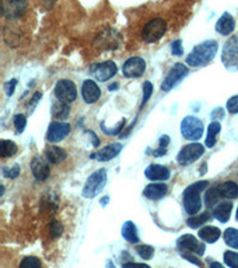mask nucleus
Returning a JSON list of instances; mask_svg holds the SVG:
<instances>
[{"label": "nucleus", "instance_id": "obj_1", "mask_svg": "<svg viewBox=\"0 0 238 268\" xmlns=\"http://www.w3.org/2000/svg\"><path fill=\"white\" fill-rule=\"evenodd\" d=\"M218 52V43L213 39H207L196 45L192 53L187 56L186 62L191 67H200L210 63Z\"/></svg>", "mask_w": 238, "mask_h": 268}, {"label": "nucleus", "instance_id": "obj_2", "mask_svg": "<svg viewBox=\"0 0 238 268\" xmlns=\"http://www.w3.org/2000/svg\"><path fill=\"white\" fill-rule=\"evenodd\" d=\"M208 187L207 181H198L188 186L183 192V207L188 214H197L201 209L200 193Z\"/></svg>", "mask_w": 238, "mask_h": 268}, {"label": "nucleus", "instance_id": "obj_3", "mask_svg": "<svg viewBox=\"0 0 238 268\" xmlns=\"http://www.w3.org/2000/svg\"><path fill=\"white\" fill-rule=\"evenodd\" d=\"M107 172L105 168H100L94 173L89 175L82 189V197L87 199H92L99 194L106 186Z\"/></svg>", "mask_w": 238, "mask_h": 268}, {"label": "nucleus", "instance_id": "obj_4", "mask_svg": "<svg viewBox=\"0 0 238 268\" xmlns=\"http://www.w3.org/2000/svg\"><path fill=\"white\" fill-rule=\"evenodd\" d=\"M180 130H181L183 138L188 141H198L204 134L203 121L196 116H187L182 119Z\"/></svg>", "mask_w": 238, "mask_h": 268}, {"label": "nucleus", "instance_id": "obj_5", "mask_svg": "<svg viewBox=\"0 0 238 268\" xmlns=\"http://www.w3.org/2000/svg\"><path fill=\"white\" fill-rule=\"evenodd\" d=\"M167 31V23L162 18H154L150 19L144 25L142 31V38L147 43L157 42L158 39L163 37V35Z\"/></svg>", "mask_w": 238, "mask_h": 268}, {"label": "nucleus", "instance_id": "obj_6", "mask_svg": "<svg viewBox=\"0 0 238 268\" xmlns=\"http://www.w3.org/2000/svg\"><path fill=\"white\" fill-rule=\"evenodd\" d=\"M222 62L229 70H238V35L225 42L222 50Z\"/></svg>", "mask_w": 238, "mask_h": 268}, {"label": "nucleus", "instance_id": "obj_7", "mask_svg": "<svg viewBox=\"0 0 238 268\" xmlns=\"http://www.w3.org/2000/svg\"><path fill=\"white\" fill-rule=\"evenodd\" d=\"M204 153L205 148L203 144H200V143H191V144L185 145L180 150L176 160L182 166H188V164L199 160Z\"/></svg>", "mask_w": 238, "mask_h": 268}, {"label": "nucleus", "instance_id": "obj_8", "mask_svg": "<svg viewBox=\"0 0 238 268\" xmlns=\"http://www.w3.org/2000/svg\"><path fill=\"white\" fill-rule=\"evenodd\" d=\"M176 245L180 254H196L198 256H201L205 253V245L198 241L193 235H182L181 237H179Z\"/></svg>", "mask_w": 238, "mask_h": 268}, {"label": "nucleus", "instance_id": "obj_9", "mask_svg": "<svg viewBox=\"0 0 238 268\" xmlns=\"http://www.w3.org/2000/svg\"><path fill=\"white\" fill-rule=\"evenodd\" d=\"M55 95L61 103H73L78 96L77 86H75L73 81L67 80V79H62V80L57 81L55 86Z\"/></svg>", "mask_w": 238, "mask_h": 268}, {"label": "nucleus", "instance_id": "obj_10", "mask_svg": "<svg viewBox=\"0 0 238 268\" xmlns=\"http://www.w3.org/2000/svg\"><path fill=\"white\" fill-rule=\"evenodd\" d=\"M188 73L189 69L185 64L175 63L174 67H173L172 69L168 71V74L165 75L163 82L161 84V89L164 92L171 91V89L174 87L179 81H181Z\"/></svg>", "mask_w": 238, "mask_h": 268}, {"label": "nucleus", "instance_id": "obj_11", "mask_svg": "<svg viewBox=\"0 0 238 268\" xmlns=\"http://www.w3.org/2000/svg\"><path fill=\"white\" fill-rule=\"evenodd\" d=\"M89 73L96 80L107 81L117 74V66L113 61H105V62L96 63L89 68Z\"/></svg>", "mask_w": 238, "mask_h": 268}, {"label": "nucleus", "instance_id": "obj_12", "mask_svg": "<svg viewBox=\"0 0 238 268\" xmlns=\"http://www.w3.org/2000/svg\"><path fill=\"white\" fill-rule=\"evenodd\" d=\"M146 61L142 57H130V59L126 60L124 66H123V74H124L125 78L129 79L139 78L146 71Z\"/></svg>", "mask_w": 238, "mask_h": 268}, {"label": "nucleus", "instance_id": "obj_13", "mask_svg": "<svg viewBox=\"0 0 238 268\" xmlns=\"http://www.w3.org/2000/svg\"><path fill=\"white\" fill-rule=\"evenodd\" d=\"M70 132V125L68 123H61V121H53L49 125L46 131V139L50 143H57L62 141Z\"/></svg>", "mask_w": 238, "mask_h": 268}, {"label": "nucleus", "instance_id": "obj_14", "mask_svg": "<svg viewBox=\"0 0 238 268\" xmlns=\"http://www.w3.org/2000/svg\"><path fill=\"white\" fill-rule=\"evenodd\" d=\"M27 3L12 0V2H3L2 3V14L9 19H16L24 14L27 10Z\"/></svg>", "mask_w": 238, "mask_h": 268}, {"label": "nucleus", "instance_id": "obj_15", "mask_svg": "<svg viewBox=\"0 0 238 268\" xmlns=\"http://www.w3.org/2000/svg\"><path fill=\"white\" fill-rule=\"evenodd\" d=\"M100 94H102V91L94 81L91 80V79L84 81V84H82V98H84L85 103L93 104L98 102Z\"/></svg>", "mask_w": 238, "mask_h": 268}, {"label": "nucleus", "instance_id": "obj_16", "mask_svg": "<svg viewBox=\"0 0 238 268\" xmlns=\"http://www.w3.org/2000/svg\"><path fill=\"white\" fill-rule=\"evenodd\" d=\"M123 144L119 142L111 143V144L104 147L103 149H100L99 152L92 154L91 159H96L98 161H110L113 157H116L119 153L122 152Z\"/></svg>", "mask_w": 238, "mask_h": 268}, {"label": "nucleus", "instance_id": "obj_17", "mask_svg": "<svg viewBox=\"0 0 238 268\" xmlns=\"http://www.w3.org/2000/svg\"><path fill=\"white\" fill-rule=\"evenodd\" d=\"M144 174L151 181H164L168 180L169 177H171L168 168L161 166V164H150V166L147 167Z\"/></svg>", "mask_w": 238, "mask_h": 268}, {"label": "nucleus", "instance_id": "obj_18", "mask_svg": "<svg viewBox=\"0 0 238 268\" xmlns=\"http://www.w3.org/2000/svg\"><path fill=\"white\" fill-rule=\"evenodd\" d=\"M31 169L34 177L39 181L45 180L49 177L50 168L48 166V160L42 159V157H35L31 161Z\"/></svg>", "mask_w": 238, "mask_h": 268}, {"label": "nucleus", "instance_id": "obj_19", "mask_svg": "<svg viewBox=\"0 0 238 268\" xmlns=\"http://www.w3.org/2000/svg\"><path fill=\"white\" fill-rule=\"evenodd\" d=\"M235 19L229 12H224L216 24V30L223 36H228L235 30Z\"/></svg>", "mask_w": 238, "mask_h": 268}, {"label": "nucleus", "instance_id": "obj_20", "mask_svg": "<svg viewBox=\"0 0 238 268\" xmlns=\"http://www.w3.org/2000/svg\"><path fill=\"white\" fill-rule=\"evenodd\" d=\"M168 192V186L165 184H150L144 188L143 194L150 200H158L162 199L163 197L167 194Z\"/></svg>", "mask_w": 238, "mask_h": 268}, {"label": "nucleus", "instance_id": "obj_21", "mask_svg": "<svg viewBox=\"0 0 238 268\" xmlns=\"http://www.w3.org/2000/svg\"><path fill=\"white\" fill-rule=\"evenodd\" d=\"M232 203L231 202H223L218 204L213 210V216L217 221L221 223H226L231 217V211H232Z\"/></svg>", "mask_w": 238, "mask_h": 268}, {"label": "nucleus", "instance_id": "obj_22", "mask_svg": "<svg viewBox=\"0 0 238 268\" xmlns=\"http://www.w3.org/2000/svg\"><path fill=\"white\" fill-rule=\"evenodd\" d=\"M45 159L49 161L50 163H60L66 160L67 153L64 152L62 148L56 145H49L45 148Z\"/></svg>", "mask_w": 238, "mask_h": 268}, {"label": "nucleus", "instance_id": "obj_23", "mask_svg": "<svg viewBox=\"0 0 238 268\" xmlns=\"http://www.w3.org/2000/svg\"><path fill=\"white\" fill-rule=\"evenodd\" d=\"M219 194L226 199H236L238 197V185L235 181H225L217 186Z\"/></svg>", "mask_w": 238, "mask_h": 268}, {"label": "nucleus", "instance_id": "obj_24", "mask_svg": "<svg viewBox=\"0 0 238 268\" xmlns=\"http://www.w3.org/2000/svg\"><path fill=\"white\" fill-rule=\"evenodd\" d=\"M198 234H199V237L203 239V241L207 243H216L219 239V237H221L222 232L216 227H204L200 229Z\"/></svg>", "mask_w": 238, "mask_h": 268}, {"label": "nucleus", "instance_id": "obj_25", "mask_svg": "<svg viewBox=\"0 0 238 268\" xmlns=\"http://www.w3.org/2000/svg\"><path fill=\"white\" fill-rule=\"evenodd\" d=\"M122 236L130 243H137L139 241L138 234H137V228L131 221L125 222V223L123 224Z\"/></svg>", "mask_w": 238, "mask_h": 268}, {"label": "nucleus", "instance_id": "obj_26", "mask_svg": "<svg viewBox=\"0 0 238 268\" xmlns=\"http://www.w3.org/2000/svg\"><path fill=\"white\" fill-rule=\"evenodd\" d=\"M221 130H222V125L217 120H213L210 125H208L207 137H206V141H205L206 147H208V148H213L216 142H217V136L219 132H221Z\"/></svg>", "mask_w": 238, "mask_h": 268}, {"label": "nucleus", "instance_id": "obj_27", "mask_svg": "<svg viewBox=\"0 0 238 268\" xmlns=\"http://www.w3.org/2000/svg\"><path fill=\"white\" fill-rule=\"evenodd\" d=\"M17 152L18 147L13 141H10V139H2V141H0V156H2L3 159L13 156Z\"/></svg>", "mask_w": 238, "mask_h": 268}, {"label": "nucleus", "instance_id": "obj_28", "mask_svg": "<svg viewBox=\"0 0 238 268\" xmlns=\"http://www.w3.org/2000/svg\"><path fill=\"white\" fill-rule=\"evenodd\" d=\"M212 218L211 213L206 211V212L199 214V216H193V217H189L188 220H187V225L193 229H197L199 228L200 225H203L208 222Z\"/></svg>", "mask_w": 238, "mask_h": 268}, {"label": "nucleus", "instance_id": "obj_29", "mask_svg": "<svg viewBox=\"0 0 238 268\" xmlns=\"http://www.w3.org/2000/svg\"><path fill=\"white\" fill-rule=\"evenodd\" d=\"M69 111L70 109L69 106H68V104L60 102L59 104H54L52 113L54 117L57 118V119H66L68 114H69Z\"/></svg>", "mask_w": 238, "mask_h": 268}, {"label": "nucleus", "instance_id": "obj_30", "mask_svg": "<svg viewBox=\"0 0 238 268\" xmlns=\"http://www.w3.org/2000/svg\"><path fill=\"white\" fill-rule=\"evenodd\" d=\"M224 241L229 247L238 249V229L228 228L224 231Z\"/></svg>", "mask_w": 238, "mask_h": 268}, {"label": "nucleus", "instance_id": "obj_31", "mask_svg": "<svg viewBox=\"0 0 238 268\" xmlns=\"http://www.w3.org/2000/svg\"><path fill=\"white\" fill-rule=\"evenodd\" d=\"M219 198H221V194H219L217 187H211L205 194V202H206V205L208 207H212L215 204H217L219 202Z\"/></svg>", "mask_w": 238, "mask_h": 268}, {"label": "nucleus", "instance_id": "obj_32", "mask_svg": "<svg viewBox=\"0 0 238 268\" xmlns=\"http://www.w3.org/2000/svg\"><path fill=\"white\" fill-rule=\"evenodd\" d=\"M19 268H42L41 260L36 256H27L21 260Z\"/></svg>", "mask_w": 238, "mask_h": 268}, {"label": "nucleus", "instance_id": "obj_33", "mask_svg": "<svg viewBox=\"0 0 238 268\" xmlns=\"http://www.w3.org/2000/svg\"><path fill=\"white\" fill-rule=\"evenodd\" d=\"M124 125H125V119H124V118H123V119L119 120V123L114 128H107V127H105V124H104V123H102V125H100V128H102V131L105 135L114 136V135H118L119 132L122 131V129L124 128Z\"/></svg>", "mask_w": 238, "mask_h": 268}, {"label": "nucleus", "instance_id": "obj_34", "mask_svg": "<svg viewBox=\"0 0 238 268\" xmlns=\"http://www.w3.org/2000/svg\"><path fill=\"white\" fill-rule=\"evenodd\" d=\"M136 252L138 255L142 257L143 260H150L151 257L154 256V248L151 246L148 245H143V246H138L136 248Z\"/></svg>", "mask_w": 238, "mask_h": 268}, {"label": "nucleus", "instance_id": "obj_35", "mask_svg": "<svg viewBox=\"0 0 238 268\" xmlns=\"http://www.w3.org/2000/svg\"><path fill=\"white\" fill-rule=\"evenodd\" d=\"M224 262L230 268H238V253L228 250L224 253Z\"/></svg>", "mask_w": 238, "mask_h": 268}, {"label": "nucleus", "instance_id": "obj_36", "mask_svg": "<svg viewBox=\"0 0 238 268\" xmlns=\"http://www.w3.org/2000/svg\"><path fill=\"white\" fill-rule=\"evenodd\" d=\"M13 124L14 128H16L17 132H23L25 129V125H27V117L24 114H16L13 118Z\"/></svg>", "mask_w": 238, "mask_h": 268}, {"label": "nucleus", "instance_id": "obj_37", "mask_svg": "<svg viewBox=\"0 0 238 268\" xmlns=\"http://www.w3.org/2000/svg\"><path fill=\"white\" fill-rule=\"evenodd\" d=\"M154 92V86L150 81H146L143 84V100H142V106L146 105L148 103V100L150 99L151 94Z\"/></svg>", "mask_w": 238, "mask_h": 268}, {"label": "nucleus", "instance_id": "obj_38", "mask_svg": "<svg viewBox=\"0 0 238 268\" xmlns=\"http://www.w3.org/2000/svg\"><path fill=\"white\" fill-rule=\"evenodd\" d=\"M62 232H63L62 224H61L59 221H53L52 224H50V235H52L53 237H59Z\"/></svg>", "mask_w": 238, "mask_h": 268}, {"label": "nucleus", "instance_id": "obj_39", "mask_svg": "<svg viewBox=\"0 0 238 268\" xmlns=\"http://www.w3.org/2000/svg\"><path fill=\"white\" fill-rule=\"evenodd\" d=\"M4 172V175H5L6 178H11V179H14L17 178L18 175H19V172H20V168L18 164H13L12 167H5L3 169Z\"/></svg>", "mask_w": 238, "mask_h": 268}, {"label": "nucleus", "instance_id": "obj_40", "mask_svg": "<svg viewBox=\"0 0 238 268\" xmlns=\"http://www.w3.org/2000/svg\"><path fill=\"white\" fill-rule=\"evenodd\" d=\"M226 109H228L229 113L231 114L238 113V95H233L228 100V103H226Z\"/></svg>", "mask_w": 238, "mask_h": 268}, {"label": "nucleus", "instance_id": "obj_41", "mask_svg": "<svg viewBox=\"0 0 238 268\" xmlns=\"http://www.w3.org/2000/svg\"><path fill=\"white\" fill-rule=\"evenodd\" d=\"M172 54L175 56H182L183 48L181 39H175V41L172 43Z\"/></svg>", "mask_w": 238, "mask_h": 268}, {"label": "nucleus", "instance_id": "obj_42", "mask_svg": "<svg viewBox=\"0 0 238 268\" xmlns=\"http://www.w3.org/2000/svg\"><path fill=\"white\" fill-rule=\"evenodd\" d=\"M181 256L183 257V259H186L187 261H189V262H192L194 264H197V266L203 268V262H201L200 259H198L197 256H194L193 254H181Z\"/></svg>", "mask_w": 238, "mask_h": 268}, {"label": "nucleus", "instance_id": "obj_43", "mask_svg": "<svg viewBox=\"0 0 238 268\" xmlns=\"http://www.w3.org/2000/svg\"><path fill=\"white\" fill-rule=\"evenodd\" d=\"M16 85H17L16 79H12V80H10L9 82H6V84H5V92H6L7 95L11 96V95L13 94L14 88H16Z\"/></svg>", "mask_w": 238, "mask_h": 268}, {"label": "nucleus", "instance_id": "obj_44", "mask_svg": "<svg viewBox=\"0 0 238 268\" xmlns=\"http://www.w3.org/2000/svg\"><path fill=\"white\" fill-rule=\"evenodd\" d=\"M123 268H150L146 263H137V262H126L123 264Z\"/></svg>", "mask_w": 238, "mask_h": 268}, {"label": "nucleus", "instance_id": "obj_45", "mask_svg": "<svg viewBox=\"0 0 238 268\" xmlns=\"http://www.w3.org/2000/svg\"><path fill=\"white\" fill-rule=\"evenodd\" d=\"M42 98V93L41 92H36L34 96H32V99L30 100V103H29V106H31L32 109H34L36 104H37L39 102V99Z\"/></svg>", "mask_w": 238, "mask_h": 268}, {"label": "nucleus", "instance_id": "obj_46", "mask_svg": "<svg viewBox=\"0 0 238 268\" xmlns=\"http://www.w3.org/2000/svg\"><path fill=\"white\" fill-rule=\"evenodd\" d=\"M211 117L212 119H217L218 117L222 119V118H224V111H223V109H221V107H218V109H216L213 112L211 113Z\"/></svg>", "mask_w": 238, "mask_h": 268}, {"label": "nucleus", "instance_id": "obj_47", "mask_svg": "<svg viewBox=\"0 0 238 268\" xmlns=\"http://www.w3.org/2000/svg\"><path fill=\"white\" fill-rule=\"evenodd\" d=\"M169 142H171V138H169V136L162 135V137L160 138V148L167 149Z\"/></svg>", "mask_w": 238, "mask_h": 268}, {"label": "nucleus", "instance_id": "obj_48", "mask_svg": "<svg viewBox=\"0 0 238 268\" xmlns=\"http://www.w3.org/2000/svg\"><path fill=\"white\" fill-rule=\"evenodd\" d=\"M165 154H167V149H164V148H158L156 150H154V156H163L165 155Z\"/></svg>", "mask_w": 238, "mask_h": 268}, {"label": "nucleus", "instance_id": "obj_49", "mask_svg": "<svg viewBox=\"0 0 238 268\" xmlns=\"http://www.w3.org/2000/svg\"><path fill=\"white\" fill-rule=\"evenodd\" d=\"M210 268H224V266L222 263L217 262V261H213V262H211Z\"/></svg>", "mask_w": 238, "mask_h": 268}, {"label": "nucleus", "instance_id": "obj_50", "mask_svg": "<svg viewBox=\"0 0 238 268\" xmlns=\"http://www.w3.org/2000/svg\"><path fill=\"white\" fill-rule=\"evenodd\" d=\"M106 268H116V267H114V264H113L112 261L109 260V261H107V266H106Z\"/></svg>", "mask_w": 238, "mask_h": 268}, {"label": "nucleus", "instance_id": "obj_51", "mask_svg": "<svg viewBox=\"0 0 238 268\" xmlns=\"http://www.w3.org/2000/svg\"><path fill=\"white\" fill-rule=\"evenodd\" d=\"M117 86H118V84H112V85H111L110 86V91H113V89H117L118 87H117Z\"/></svg>", "mask_w": 238, "mask_h": 268}, {"label": "nucleus", "instance_id": "obj_52", "mask_svg": "<svg viewBox=\"0 0 238 268\" xmlns=\"http://www.w3.org/2000/svg\"><path fill=\"white\" fill-rule=\"evenodd\" d=\"M236 220L238 221V209H237V212H236Z\"/></svg>", "mask_w": 238, "mask_h": 268}]
</instances>
